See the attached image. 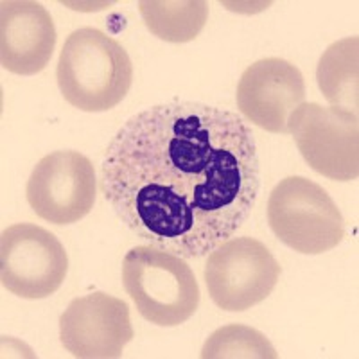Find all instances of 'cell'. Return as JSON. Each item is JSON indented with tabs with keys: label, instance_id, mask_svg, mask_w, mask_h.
<instances>
[{
	"label": "cell",
	"instance_id": "5",
	"mask_svg": "<svg viewBox=\"0 0 359 359\" xmlns=\"http://www.w3.org/2000/svg\"><path fill=\"white\" fill-rule=\"evenodd\" d=\"M280 266L273 253L253 237H230L210 252L205 282L219 309L241 313L273 293Z\"/></svg>",
	"mask_w": 359,
	"mask_h": 359
},
{
	"label": "cell",
	"instance_id": "13",
	"mask_svg": "<svg viewBox=\"0 0 359 359\" xmlns=\"http://www.w3.org/2000/svg\"><path fill=\"white\" fill-rule=\"evenodd\" d=\"M139 9L146 27L171 43L194 40L208 18V4L203 0H142Z\"/></svg>",
	"mask_w": 359,
	"mask_h": 359
},
{
	"label": "cell",
	"instance_id": "4",
	"mask_svg": "<svg viewBox=\"0 0 359 359\" xmlns=\"http://www.w3.org/2000/svg\"><path fill=\"white\" fill-rule=\"evenodd\" d=\"M268 223L284 245L304 255L329 252L345 237V219L334 200L304 176H287L275 185Z\"/></svg>",
	"mask_w": 359,
	"mask_h": 359
},
{
	"label": "cell",
	"instance_id": "11",
	"mask_svg": "<svg viewBox=\"0 0 359 359\" xmlns=\"http://www.w3.org/2000/svg\"><path fill=\"white\" fill-rule=\"evenodd\" d=\"M56 47L50 13L33 0L0 4V63L18 76H34L49 65Z\"/></svg>",
	"mask_w": 359,
	"mask_h": 359
},
{
	"label": "cell",
	"instance_id": "14",
	"mask_svg": "<svg viewBox=\"0 0 359 359\" xmlns=\"http://www.w3.org/2000/svg\"><path fill=\"white\" fill-rule=\"evenodd\" d=\"M203 359H275L278 354L262 332L248 325L219 327L201 348Z\"/></svg>",
	"mask_w": 359,
	"mask_h": 359
},
{
	"label": "cell",
	"instance_id": "10",
	"mask_svg": "<svg viewBox=\"0 0 359 359\" xmlns=\"http://www.w3.org/2000/svg\"><path fill=\"white\" fill-rule=\"evenodd\" d=\"M304 102L302 72L280 57H266L250 65L237 85L239 111L269 133H290V117Z\"/></svg>",
	"mask_w": 359,
	"mask_h": 359
},
{
	"label": "cell",
	"instance_id": "6",
	"mask_svg": "<svg viewBox=\"0 0 359 359\" xmlns=\"http://www.w3.org/2000/svg\"><path fill=\"white\" fill-rule=\"evenodd\" d=\"M69 257L56 236L33 223H18L0 237V282L9 293L40 300L62 287Z\"/></svg>",
	"mask_w": 359,
	"mask_h": 359
},
{
	"label": "cell",
	"instance_id": "7",
	"mask_svg": "<svg viewBox=\"0 0 359 359\" xmlns=\"http://www.w3.org/2000/svg\"><path fill=\"white\" fill-rule=\"evenodd\" d=\"M298 151L318 175L352 182L359 175V121L352 111L304 102L290 117Z\"/></svg>",
	"mask_w": 359,
	"mask_h": 359
},
{
	"label": "cell",
	"instance_id": "8",
	"mask_svg": "<svg viewBox=\"0 0 359 359\" xmlns=\"http://www.w3.org/2000/svg\"><path fill=\"white\" fill-rule=\"evenodd\" d=\"M95 187V169L85 155L54 151L34 165L25 194L41 219L53 224H72L94 208Z\"/></svg>",
	"mask_w": 359,
	"mask_h": 359
},
{
	"label": "cell",
	"instance_id": "3",
	"mask_svg": "<svg viewBox=\"0 0 359 359\" xmlns=\"http://www.w3.org/2000/svg\"><path fill=\"white\" fill-rule=\"evenodd\" d=\"M123 284L140 316L153 325H182L200 306V287L191 266L184 257L151 245L126 253Z\"/></svg>",
	"mask_w": 359,
	"mask_h": 359
},
{
	"label": "cell",
	"instance_id": "1",
	"mask_svg": "<svg viewBox=\"0 0 359 359\" xmlns=\"http://www.w3.org/2000/svg\"><path fill=\"white\" fill-rule=\"evenodd\" d=\"M99 187L137 237L200 259L252 216L261 191L257 142L233 111L156 104L128 118L108 144Z\"/></svg>",
	"mask_w": 359,
	"mask_h": 359
},
{
	"label": "cell",
	"instance_id": "9",
	"mask_svg": "<svg viewBox=\"0 0 359 359\" xmlns=\"http://www.w3.org/2000/svg\"><path fill=\"white\" fill-rule=\"evenodd\" d=\"M60 339L74 358H121L133 339L130 307L102 291L74 298L60 316Z\"/></svg>",
	"mask_w": 359,
	"mask_h": 359
},
{
	"label": "cell",
	"instance_id": "12",
	"mask_svg": "<svg viewBox=\"0 0 359 359\" xmlns=\"http://www.w3.org/2000/svg\"><path fill=\"white\" fill-rule=\"evenodd\" d=\"M359 38L351 36L332 43L322 54L316 79L323 97L334 108L358 115Z\"/></svg>",
	"mask_w": 359,
	"mask_h": 359
},
{
	"label": "cell",
	"instance_id": "2",
	"mask_svg": "<svg viewBox=\"0 0 359 359\" xmlns=\"http://www.w3.org/2000/svg\"><path fill=\"white\" fill-rule=\"evenodd\" d=\"M56 78L69 104L99 114L126 97L133 83V65L117 40L99 29L81 27L63 45Z\"/></svg>",
	"mask_w": 359,
	"mask_h": 359
}]
</instances>
